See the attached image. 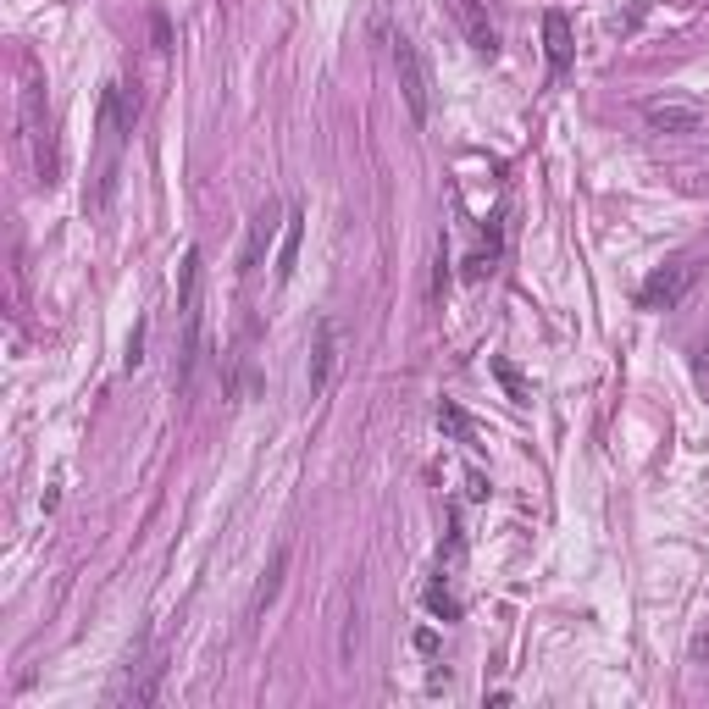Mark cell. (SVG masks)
<instances>
[{
  "label": "cell",
  "instance_id": "9",
  "mask_svg": "<svg viewBox=\"0 0 709 709\" xmlns=\"http://www.w3.org/2000/svg\"><path fill=\"white\" fill-rule=\"evenodd\" d=\"M300 239H305V211L289 205V217H283V250H277V283H289L294 277V261H300Z\"/></svg>",
  "mask_w": 709,
  "mask_h": 709
},
{
  "label": "cell",
  "instance_id": "12",
  "mask_svg": "<svg viewBox=\"0 0 709 709\" xmlns=\"http://www.w3.org/2000/svg\"><path fill=\"white\" fill-rule=\"evenodd\" d=\"M427 610H433L438 621H460V599H455V593H444V582L427 588Z\"/></svg>",
  "mask_w": 709,
  "mask_h": 709
},
{
  "label": "cell",
  "instance_id": "3",
  "mask_svg": "<svg viewBox=\"0 0 709 709\" xmlns=\"http://www.w3.org/2000/svg\"><path fill=\"white\" fill-rule=\"evenodd\" d=\"M643 122H649V133L687 139V133H704L709 111L698 106V100H649V106H643Z\"/></svg>",
  "mask_w": 709,
  "mask_h": 709
},
{
  "label": "cell",
  "instance_id": "1",
  "mask_svg": "<svg viewBox=\"0 0 709 709\" xmlns=\"http://www.w3.org/2000/svg\"><path fill=\"white\" fill-rule=\"evenodd\" d=\"M200 250H183L178 266V316H183V344H178V394H189L194 383V361H200Z\"/></svg>",
  "mask_w": 709,
  "mask_h": 709
},
{
  "label": "cell",
  "instance_id": "14",
  "mask_svg": "<svg viewBox=\"0 0 709 709\" xmlns=\"http://www.w3.org/2000/svg\"><path fill=\"white\" fill-rule=\"evenodd\" d=\"M150 28H156V50H172V28H167V17H150Z\"/></svg>",
  "mask_w": 709,
  "mask_h": 709
},
{
  "label": "cell",
  "instance_id": "7",
  "mask_svg": "<svg viewBox=\"0 0 709 709\" xmlns=\"http://www.w3.org/2000/svg\"><path fill=\"white\" fill-rule=\"evenodd\" d=\"M455 12H460V23H466L471 50H477L482 61H493V56H499V28L488 23V12H482V0H455Z\"/></svg>",
  "mask_w": 709,
  "mask_h": 709
},
{
  "label": "cell",
  "instance_id": "11",
  "mask_svg": "<svg viewBox=\"0 0 709 709\" xmlns=\"http://www.w3.org/2000/svg\"><path fill=\"white\" fill-rule=\"evenodd\" d=\"M438 427H444L449 438H460V444H471V421H466V410H460V405H449V399L438 405Z\"/></svg>",
  "mask_w": 709,
  "mask_h": 709
},
{
  "label": "cell",
  "instance_id": "2",
  "mask_svg": "<svg viewBox=\"0 0 709 709\" xmlns=\"http://www.w3.org/2000/svg\"><path fill=\"white\" fill-rule=\"evenodd\" d=\"M394 73H399V95H405L410 122L427 128V117H433V73H427L421 45L410 34H394Z\"/></svg>",
  "mask_w": 709,
  "mask_h": 709
},
{
  "label": "cell",
  "instance_id": "4",
  "mask_svg": "<svg viewBox=\"0 0 709 709\" xmlns=\"http://www.w3.org/2000/svg\"><path fill=\"white\" fill-rule=\"evenodd\" d=\"M338 349H344V338H338V322H333V316H322V322H316V344H311V377H305V383H311V399H322L327 388H333L338 361H344Z\"/></svg>",
  "mask_w": 709,
  "mask_h": 709
},
{
  "label": "cell",
  "instance_id": "15",
  "mask_svg": "<svg viewBox=\"0 0 709 709\" xmlns=\"http://www.w3.org/2000/svg\"><path fill=\"white\" fill-rule=\"evenodd\" d=\"M466 482H471V488H466V493H471V499H488V477H482V471H471V477H466Z\"/></svg>",
  "mask_w": 709,
  "mask_h": 709
},
{
  "label": "cell",
  "instance_id": "10",
  "mask_svg": "<svg viewBox=\"0 0 709 709\" xmlns=\"http://www.w3.org/2000/svg\"><path fill=\"white\" fill-rule=\"evenodd\" d=\"M272 233H277V217L261 205V211H255V222H250V244H244L239 272H255V266H261V255H266V244H272Z\"/></svg>",
  "mask_w": 709,
  "mask_h": 709
},
{
  "label": "cell",
  "instance_id": "8",
  "mask_svg": "<svg viewBox=\"0 0 709 709\" xmlns=\"http://www.w3.org/2000/svg\"><path fill=\"white\" fill-rule=\"evenodd\" d=\"M283 571H289V543H277V549H272V560H266L261 582H255V599H250V621H261V615L272 610L277 588H283Z\"/></svg>",
  "mask_w": 709,
  "mask_h": 709
},
{
  "label": "cell",
  "instance_id": "13",
  "mask_svg": "<svg viewBox=\"0 0 709 709\" xmlns=\"http://www.w3.org/2000/svg\"><path fill=\"white\" fill-rule=\"evenodd\" d=\"M493 372H499V383L510 388V399H516V405H527V383H521V372L510 361H493Z\"/></svg>",
  "mask_w": 709,
  "mask_h": 709
},
{
  "label": "cell",
  "instance_id": "5",
  "mask_svg": "<svg viewBox=\"0 0 709 709\" xmlns=\"http://www.w3.org/2000/svg\"><path fill=\"white\" fill-rule=\"evenodd\" d=\"M687 283H693V266H660V272L649 277V283H643V289H637V305H643V311H671L676 300H682L687 294Z\"/></svg>",
  "mask_w": 709,
  "mask_h": 709
},
{
  "label": "cell",
  "instance_id": "6",
  "mask_svg": "<svg viewBox=\"0 0 709 709\" xmlns=\"http://www.w3.org/2000/svg\"><path fill=\"white\" fill-rule=\"evenodd\" d=\"M543 50H549L554 78L571 73V61H577V34H571V17H565V12H549V17H543Z\"/></svg>",
  "mask_w": 709,
  "mask_h": 709
}]
</instances>
